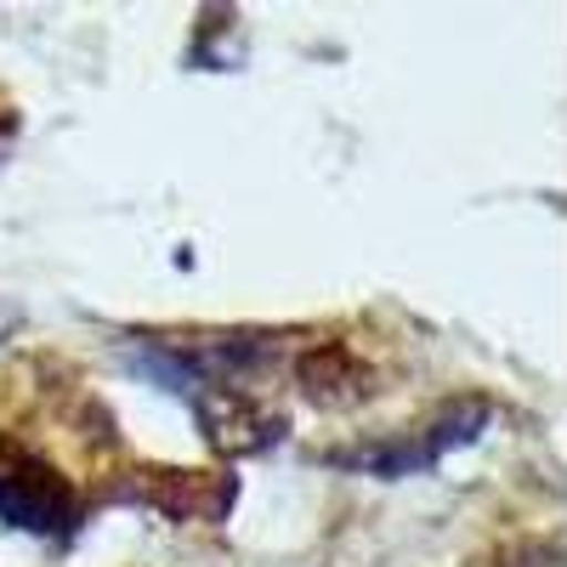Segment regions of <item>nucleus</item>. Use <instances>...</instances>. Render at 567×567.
I'll return each instance as SVG.
<instances>
[{
  "mask_svg": "<svg viewBox=\"0 0 567 567\" xmlns=\"http://www.w3.org/2000/svg\"><path fill=\"white\" fill-rule=\"evenodd\" d=\"M69 511H74L69 488L52 477V471H45L34 454L0 443V516H7V523L45 534V528H69Z\"/></svg>",
  "mask_w": 567,
  "mask_h": 567,
  "instance_id": "1",
  "label": "nucleus"
}]
</instances>
